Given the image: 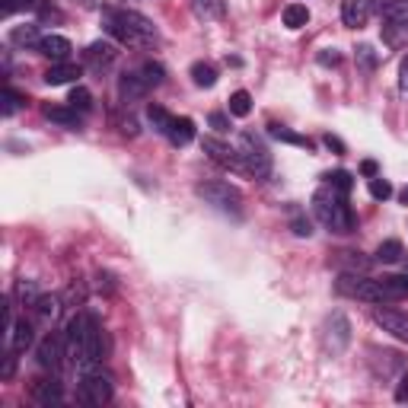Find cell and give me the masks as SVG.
I'll return each instance as SVG.
<instances>
[{
  "instance_id": "obj_1",
  "label": "cell",
  "mask_w": 408,
  "mask_h": 408,
  "mask_svg": "<svg viewBox=\"0 0 408 408\" xmlns=\"http://www.w3.org/2000/svg\"><path fill=\"white\" fill-rule=\"evenodd\" d=\"M64 344H67V357L76 363L80 370L99 363L102 357V332L89 312H76L64 329Z\"/></svg>"
},
{
  "instance_id": "obj_2",
  "label": "cell",
  "mask_w": 408,
  "mask_h": 408,
  "mask_svg": "<svg viewBox=\"0 0 408 408\" xmlns=\"http://www.w3.org/2000/svg\"><path fill=\"white\" fill-rule=\"evenodd\" d=\"M102 26L115 42L128 48H147L157 42V26L137 10H102Z\"/></svg>"
},
{
  "instance_id": "obj_3",
  "label": "cell",
  "mask_w": 408,
  "mask_h": 408,
  "mask_svg": "<svg viewBox=\"0 0 408 408\" xmlns=\"http://www.w3.org/2000/svg\"><path fill=\"white\" fill-rule=\"evenodd\" d=\"M312 210H316L319 223H322L329 233H351V230L357 227L354 210L348 208V198L338 195L332 185H325V188H319L316 195H312Z\"/></svg>"
},
{
  "instance_id": "obj_4",
  "label": "cell",
  "mask_w": 408,
  "mask_h": 408,
  "mask_svg": "<svg viewBox=\"0 0 408 408\" xmlns=\"http://www.w3.org/2000/svg\"><path fill=\"white\" fill-rule=\"evenodd\" d=\"M335 290L341 297L351 300H363V303H392L389 290L382 287V278H367V274H357V271H344L341 278L335 280Z\"/></svg>"
},
{
  "instance_id": "obj_5",
  "label": "cell",
  "mask_w": 408,
  "mask_h": 408,
  "mask_svg": "<svg viewBox=\"0 0 408 408\" xmlns=\"http://www.w3.org/2000/svg\"><path fill=\"white\" fill-rule=\"evenodd\" d=\"M112 376L102 373L99 363H93V367L80 370V389H76V399L83 402V405L89 408H102L112 402Z\"/></svg>"
},
{
  "instance_id": "obj_6",
  "label": "cell",
  "mask_w": 408,
  "mask_h": 408,
  "mask_svg": "<svg viewBox=\"0 0 408 408\" xmlns=\"http://www.w3.org/2000/svg\"><path fill=\"white\" fill-rule=\"evenodd\" d=\"M236 150H239V159H242V172H252L255 178H265L271 172V153L265 150V144L255 134H242Z\"/></svg>"
},
{
  "instance_id": "obj_7",
  "label": "cell",
  "mask_w": 408,
  "mask_h": 408,
  "mask_svg": "<svg viewBox=\"0 0 408 408\" xmlns=\"http://www.w3.org/2000/svg\"><path fill=\"white\" fill-rule=\"evenodd\" d=\"M198 195L204 198L208 204H214L217 210L223 214H239V204H242V195L227 182H201L198 185Z\"/></svg>"
},
{
  "instance_id": "obj_8",
  "label": "cell",
  "mask_w": 408,
  "mask_h": 408,
  "mask_svg": "<svg viewBox=\"0 0 408 408\" xmlns=\"http://www.w3.org/2000/svg\"><path fill=\"white\" fill-rule=\"evenodd\" d=\"M64 357H67V344H64V338L45 335L42 341H38V367H42V370L57 373L61 363H64Z\"/></svg>"
},
{
  "instance_id": "obj_9",
  "label": "cell",
  "mask_w": 408,
  "mask_h": 408,
  "mask_svg": "<svg viewBox=\"0 0 408 408\" xmlns=\"http://www.w3.org/2000/svg\"><path fill=\"white\" fill-rule=\"evenodd\" d=\"M201 147H204V153H208V157L214 159V163L227 166V169L242 172V159H239V150H236V147L223 144V140H217V137H204Z\"/></svg>"
},
{
  "instance_id": "obj_10",
  "label": "cell",
  "mask_w": 408,
  "mask_h": 408,
  "mask_svg": "<svg viewBox=\"0 0 408 408\" xmlns=\"http://www.w3.org/2000/svg\"><path fill=\"white\" fill-rule=\"evenodd\" d=\"M32 399L38 402L42 408H55L64 402V389L55 376H45V380H35L32 382Z\"/></svg>"
},
{
  "instance_id": "obj_11",
  "label": "cell",
  "mask_w": 408,
  "mask_h": 408,
  "mask_svg": "<svg viewBox=\"0 0 408 408\" xmlns=\"http://www.w3.org/2000/svg\"><path fill=\"white\" fill-rule=\"evenodd\" d=\"M376 325H382V332H389V335H395L399 341H408V316L399 310H376L373 312Z\"/></svg>"
},
{
  "instance_id": "obj_12",
  "label": "cell",
  "mask_w": 408,
  "mask_h": 408,
  "mask_svg": "<svg viewBox=\"0 0 408 408\" xmlns=\"http://www.w3.org/2000/svg\"><path fill=\"white\" fill-rule=\"evenodd\" d=\"M373 10L380 13L389 26H402V29H408V0H376Z\"/></svg>"
},
{
  "instance_id": "obj_13",
  "label": "cell",
  "mask_w": 408,
  "mask_h": 408,
  "mask_svg": "<svg viewBox=\"0 0 408 408\" xmlns=\"http://www.w3.org/2000/svg\"><path fill=\"white\" fill-rule=\"evenodd\" d=\"M118 93H121V99H125V102H137V99H144V96L150 93V83L134 70V74H125L118 80Z\"/></svg>"
},
{
  "instance_id": "obj_14",
  "label": "cell",
  "mask_w": 408,
  "mask_h": 408,
  "mask_svg": "<svg viewBox=\"0 0 408 408\" xmlns=\"http://www.w3.org/2000/svg\"><path fill=\"white\" fill-rule=\"evenodd\" d=\"M370 16V0H341V19L348 29H361Z\"/></svg>"
},
{
  "instance_id": "obj_15",
  "label": "cell",
  "mask_w": 408,
  "mask_h": 408,
  "mask_svg": "<svg viewBox=\"0 0 408 408\" xmlns=\"http://www.w3.org/2000/svg\"><path fill=\"white\" fill-rule=\"evenodd\" d=\"M115 57H118V51H115L112 42H93L86 48V64H89V67H96V70L112 67Z\"/></svg>"
},
{
  "instance_id": "obj_16",
  "label": "cell",
  "mask_w": 408,
  "mask_h": 408,
  "mask_svg": "<svg viewBox=\"0 0 408 408\" xmlns=\"http://www.w3.org/2000/svg\"><path fill=\"white\" fill-rule=\"evenodd\" d=\"M70 42L64 35H42V45H38V55L51 57V61H67L70 57Z\"/></svg>"
},
{
  "instance_id": "obj_17",
  "label": "cell",
  "mask_w": 408,
  "mask_h": 408,
  "mask_svg": "<svg viewBox=\"0 0 408 408\" xmlns=\"http://www.w3.org/2000/svg\"><path fill=\"white\" fill-rule=\"evenodd\" d=\"M76 76H80V67L70 61H57L45 70V83H48V86H64V83L76 80Z\"/></svg>"
},
{
  "instance_id": "obj_18",
  "label": "cell",
  "mask_w": 408,
  "mask_h": 408,
  "mask_svg": "<svg viewBox=\"0 0 408 408\" xmlns=\"http://www.w3.org/2000/svg\"><path fill=\"white\" fill-rule=\"evenodd\" d=\"M268 134H271L274 140H280V144L303 147V150H310V147H312V140H310V137H303V134L290 131V128H287V125H278V121H271V125H268Z\"/></svg>"
},
{
  "instance_id": "obj_19",
  "label": "cell",
  "mask_w": 408,
  "mask_h": 408,
  "mask_svg": "<svg viewBox=\"0 0 408 408\" xmlns=\"http://www.w3.org/2000/svg\"><path fill=\"white\" fill-rule=\"evenodd\" d=\"M42 112L48 121H57L64 128H80V112L74 106H45Z\"/></svg>"
},
{
  "instance_id": "obj_20",
  "label": "cell",
  "mask_w": 408,
  "mask_h": 408,
  "mask_svg": "<svg viewBox=\"0 0 408 408\" xmlns=\"http://www.w3.org/2000/svg\"><path fill=\"white\" fill-rule=\"evenodd\" d=\"M166 137H169V144H176V147L191 144V140H195V121H191V118H176Z\"/></svg>"
},
{
  "instance_id": "obj_21",
  "label": "cell",
  "mask_w": 408,
  "mask_h": 408,
  "mask_svg": "<svg viewBox=\"0 0 408 408\" xmlns=\"http://www.w3.org/2000/svg\"><path fill=\"white\" fill-rule=\"evenodd\" d=\"M32 325L26 322V319H19L16 325H13V335H10V341H6V348H13L19 354V351H26V348H32Z\"/></svg>"
},
{
  "instance_id": "obj_22",
  "label": "cell",
  "mask_w": 408,
  "mask_h": 408,
  "mask_svg": "<svg viewBox=\"0 0 408 408\" xmlns=\"http://www.w3.org/2000/svg\"><path fill=\"white\" fill-rule=\"evenodd\" d=\"M191 83H195V86H201V89L214 86V83H217L214 64H208V61H195V64H191Z\"/></svg>"
},
{
  "instance_id": "obj_23",
  "label": "cell",
  "mask_w": 408,
  "mask_h": 408,
  "mask_svg": "<svg viewBox=\"0 0 408 408\" xmlns=\"http://www.w3.org/2000/svg\"><path fill=\"white\" fill-rule=\"evenodd\" d=\"M191 10L198 19H220L227 10V0H191Z\"/></svg>"
},
{
  "instance_id": "obj_24",
  "label": "cell",
  "mask_w": 408,
  "mask_h": 408,
  "mask_svg": "<svg viewBox=\"0 0 408 408\" xmlns=\"http://www.w3.org/2000/svg\"><path fill=\"white\" fill-rule=\"evenodd\" d=\"M10 38H13V45H19V48H35L38 51V45H42V35H38L35 26H16V29L10 32Z\"/></svg>"
},
{
  "instance_id": "obj_25",
  "label": "cell",
  "mask_w": 408,
  "mask_h": 408,
  "mask_svg": "<svg viewBox=\"0 0 408 408\" xmlns=\"http://www.w3.org/2000/svg\"><path fill=\"white\" fill-rule=\"evenodd\" d=\"M147 121L153 125V131L169 134V128H172V121H176V115H169L163 106H147Z\"/></svg>"
},
{
  "instance_id": "obj_26",
  "label": "cell",
  "mask_w": 408,
  "mask_h": 408,
  "mask_svg": "<svg viewBox=\"0 0 408 408\" xmlns=\"http://www.w3.org/2000/svg\"><path fill=\"white\" fill-rule=\"evenodd\" d=\"M306 23H310V10H306L303 4L284 6V26H287V29H303Z\"/></svg>"
},
{
  "instance_id": "obj_27",
  "label": "cell",
  "mask_w": 408,
  "mask_h": 408,
  "mask_svg": "<svg viewBox=\"0 0 408 408\" xmlns=\"http://www.w3.org/2000/svg\"><path fill=\"white\" fill-rule=\"evenodd\" d=\"M382 287L389 290V297H392V300L408 297V271L405 274H386V278H382Z\"/></svg>"
},
{
  "instance_id": "obj_28",
  "label": "cell",
  "mask_w": 408,
  "mask_h": 408,
  "mask_svg": "<svg viewBox=\"0 0 408 408\" xmlns=\"http://www.w3.org/2000/svg\"><path fill=\"white\" fill-rule=\"evenodd\" d=\"M402 242L399 239H386V242H380V249H376V261H382V265H392V261H399L402 259Z\"/></svg>"
},
{
  "instance_id": "obj_29",
  "label": "cell",
  "mask_w": 408,
  "mask_h": 408,
  "mask_svg": "<svg viewBox=\"0 0 408 408\" xmlns=\"http://www.w3.org/2000/svg\"><path fill=\"white\" fill-rule=\"evenodd\" d=\"M249 112H252V96H249L246 89H236V93L230 96V115H236V118H246Z\"/></svg>"
},
{
  "instance_id": "obj_30",
  "label": "cell",
  "mask_w": 408,
  "mask_h": 408,
  "mask_svg": "<svg viewBox=\"0 0 408 408\" xmlns=\"http://www.w3.org/2000/svg\"><path fill=\"white\" fill-rule=\"evenodd\" d=\"M0 102H4V106H0V112H4V118H10V115H16L19 108L26 106V99H23V96H19L16 89H10V86L4 89V96H0Z\"/></svg>"
},
{
  "instance_id": "obj_31",
  "label": "cell",
  "mask_w": 408,
  "mask_h": 408,
  "mask_svg": "<svg viewBox=\"0 0 408 408\" xmlns=\"http://www.w3.org/2000/svg\"><path fill=\"white\" fill-rule=\"evenodd\" d=\"M137 74L144 76V80L150 83V89H153V86H159V83H163V74H166V70H163V64H157V61H144Z\"/></svg>"
},
{
  "instance_id": "obj_32",
  "label": "cell",
  "mask_w": 408,
  "mask_h": 408,
  "mask_svg": "<svg viewBox=\"0 0 408 408\" xmlns=\"http://www.w3.org/2000/svg\"><path fill=\"white\" fill-rule=\"evenodd\" d=\"M325 178H329V185H332V188H335L338 195H344V198H348V195H351V188H354V182H351V176H348V172H344V169L329 172V176H325Z\"/></svg>"
},
{
  "instance_id": "obj_33",
  "label": "cell",
  "mask_w": 408,
  "mask_h": 408,
  "mask_svg": "<svg viewBox=\"0 0 408 408\" xmlns=\"http://www.w3.org/2000/svg\"><path fill=\"white\" fill-rule=\"evenodd\" d=\"M57 310H61V300H57V297H38L35 300V312L42 319H48V322L57 316Z\"/></svg>"
},
{
  "instance_id": "obj_34",
  "label": "cell",
  "mask_w": 408,
  "mask_h": 408,
  "mask_svg": "<svg viewBox=\"0 0 408 408\" xmlns=\"http://www.w3.org/2000/svg\"><path fill=\"white\" fill-rule=\"evenodd\" d=\"M70 106L76 108V112H86L89 106H93V96H89V89L86 86H74V93H70Z\"/></svg>"
},
{
  "instance_id": "obj_35",
  "label": "cell",
  "mask_w": 408,
  "mask_h": 408,
  "mask_svg": "<svg viewBox=\"0 0 408 408\" xmlns=\"http://www.w3.org/2000/svg\"><path fill=\"white\" fill-rule=\"evenodd\" d=\"M370 195L376 198V201H386L389 195H392V185L386 182V178H380V176H373L370 178Z\"/></svg>"
},
{
  "instance_id": "obj_36",
  "label": "cell",
  "mask_w": 408,
  "mask_h": 408,
  "mask_svg": "<svg viewBox=\"0 0 408 408\" xmlns=\"http://www.w3.org/2000/svg\"><path fill=\"white\" fill-rule=\"evenodd\" d=\"M16 293L26 300L29 306H35V300H38V290H35V284L32 280H19V287H16Z\"/></svg>"
},
{
  "instance_id": "obj_37",
  "label": "cell",
  "mask_w": 408,
  "mask_h": 408,
  "mask_svg": "<svg viewBox=\"0 0 408 408\" xmlns=\"http://www.w3.org/2000/svg\"><path fill=\"white\" fill-rule=\"evenodd\" d=\"M13 354H16V351L6 348V354H4V370H0V376H4V380H10V376L16 373V357H13Z\"/></svg>"
},
{
  "instance_id": "obj_38",
  "label": "cell",
  "mask_w": 408,
  "mask_h": 408,
  "mask_svg": "<svg viewBox=\"0 0 408 408\" xmlns=\"http://www.w3.org/2000/svg\"><path fill=\"white\" fill-rule=\"evenodd\" d=\"M208 121H210V128H214V131H230V118H227V115H223V112H210L208 115Z\"/></svg>"
},
{
  "instance_id": "obj_39",
  "label": "cell",
  "mask_w": 408,
  "mask_h": 408,
  "mask_svg": "<svg viewBox=\"0 0 408 408\" xmlns=\"http://www.w3.org/2000/svg\"><path fill=\"white\" fill-rule=\"evenodd\" d=\"M357 57L363 61V67H367V70H373L376 57H373V48H370V45H361V48H357Z\"/></svg>"
},
{
  "instance_id": "obj_40",
  "label": "cell",
  "mask_w": 408,
  "mask_h": 408,
  "mask_svg": "<svg viewBox=\"0 0 408 408\" xmlns=\"http://www.w3.org/2000/svg\"><path fill=\"white\" fill-rule=\"evenodd\" d=\"M290 227H293V233H297V236H312V223L306 220V217H297Z\"/></svg>"
},
{
  "instance_id": "obj_41",
  "label": "cell",
  "mask_w": 408,
  "mask_h": 408,
  "mask_svg": "<svg viewBox=\"0 0 408 408\" xmlns=\"http://www.w3.org/2000/svg\"><path fill=\"white\" fill-rule=\"evenodd\" d=\"M399 86H402V93H408V55L402 57V64H399Z\"/></svg>"
},
{
  "instance_id": "obj_42",
  "label": "cell",
  "mask_w": 408,
  "mask_h": 408,
  "mask_svg": "<svg viewBox=\"0 0 408 408\" xmlns=\"http://www.w3.org/2000/svg\"><path fill=\"white\" fill-rule=\"evenodd\" d=\"M395 399H399V402H408V373L402 376L399 386H395Z\"/></svg>"
},
{
  "instance_id": "obj_43",
  "label": "cell",
  "mask_w": 408,
  "mask_h": 408,
  "mask_svg": "<svg viewBox=\"0 0 408 408\" xmlns=\"http://www.w3.org/2000/svg\"><path fill=\"white\" fill-rule=\"evenodd\" d=\"M341 61V55H338V51H332V48H325L322 55H319V64H338Z\"/></svg>"
},
{
  "instance_id": "obj_44",
  "label": "cell",
  "mask_w": 408,
  "mask_h": 408,
  "mask_svg": "<svg viewBox=\"0 0 408 408\" xmlns=\"http://www.w3.org/2000/svg\"><path fill=\"white\" fill-rule=\"evenodd\" d=\"M325 147H329V150H335V153H344V144H341V140H338V137H332V134H325Z\"/></svg>"
},
{
  "instance_id": "obj_45",
  "label": "cell",
  "mask_w": 408,
  "mask_h": 408,
  "mask_svg": "<svg viewBox=\"0 0 408 408\" xmlns=\"http://www.w3.org/2000/svg\"><path fill=\"white\" fill-rule=\"evenodd\" d=\"M361 172H363V176H370V178H373L376 172H380V166H376L373 159H363V163H361Z\"/></svg>"
},
{
  "instance_id": "obj_46",
  "label": "cell",
  "mask_w": 408,
  "mask_h": 408,
  "mask_svg": "<svg viewBox=\"0 0 408 408\" xmlns=\"http://www.w3.org/2000/svg\"><path fill=\"white\" fill-rule=\"evenodd\" d=\"M402 204H408V185L402 188Z\"/></svg>"
},
{
  "instance_id": "obj_47",
  "label": "cell",
  "mask_w": 408,
  "mask_h": 408,
  "mask_svg": "<svg viewBox=\"0 0 408 408\" xmlns=\"http://www.w3.org/2000/svg\"><path fill=\"white\" fill-rule=\"evenodd\" d=\"M405 271H408V259H405Z\"/></svg>"
}]
</instances>
